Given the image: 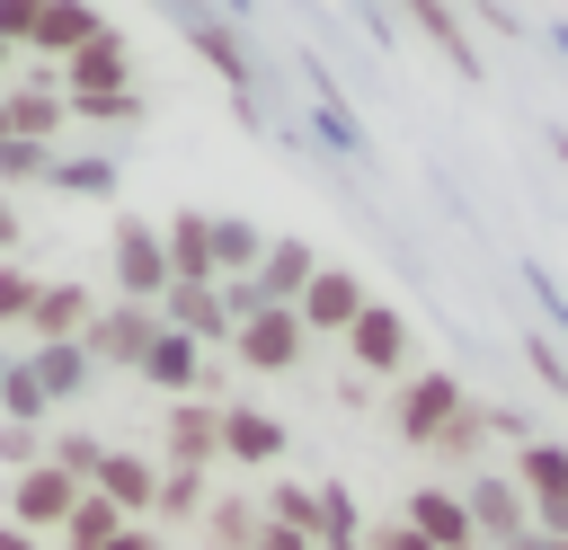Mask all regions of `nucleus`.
I'll return each mask as SVG.
<instances>
[{"mask_svg":"<svg viewBox=\"0 0 568 550\" xmlns=\"http://www.w3.org/2000/svg\"><path fill=\"white\" fill-rule=\"evenodd\" d=\"M515 497H524V515H532V541H568V444H550V435H524V452H515Z\"/></svg>","mask_w":568,"mask_h":550,"instance_id":"nucleus-1","label":"nucleus"},{"mask_svg":"<svg viewBox=\"0 0 568 550\" xmlns=\"http://www.w3.org/2000/svg\"><path fill=\"white\" fill-rule=\"evenodd\" d=\"M462 515H470L479 550H524V541H532V515H524V497H515L506 470H479V479L462 488Z\"/></svg>","mask_w":568,"mask_h":550,"instance_id":"nucleus-2","label":"nucleus"},{"mask_svg":"<svg viewBox=\"0 0 568 550\" xmlns=\"http://www.w3.org/2000/svg\"><path fill=\"white\" fill-rule=\"evenodd\" d=\"M364 302H373V293L355 284V266H328V257H320V266H311V284H302V302H293V319H302V337H320V328H328V337H346Z\"/></svg>","mask_w":568,"mask_h":550,"instance_id":"nucleus-3","label":"nucleus"},{"mask_svg":"<svg viewBox=\"0 0 568 550\" xmlns=\"http://www.w3.org/2000/svg\"><path fill=\"white\" fill-rule=\"evenodd\" d=\"M160 337V310H142V302H106V310H89V328H80V355L89 364H142V346Z\"/></svg>","mask_w":568,"mask_h":550,"instance_id":"nucleus-4","label":"nucleus"},{"mask_svg":"<svg viewBox=\"0 0 568 550\" xmlns=\"http://www.w3.org/2000/svg\"><path fill=\"white\" fill-rule=\"evenodd\" d=\"M213 452L240 461V470H266V461H284V426L266 408H248V399H222L213 408Z\"/></svg>","mask_w":568,"mask_h":550,"instance_id":"nucleus-5","label":"nucleus"},{"mask_svg":"<svg viewBox=\"0 0 568 550\" xmlns=\"http://www.w3.org/2000/svg\"><path fill=\"white\" fill-rule=\"evenodd\" d=\"M115 89H133V53H124L115 27H98V35L62 62V89H53V98H115Z\"/></svg>","mask_w":568,"mask_h":550,"instance_id":"nucleus-6","label":"nucleus"},{"mask_svg":"<svg viewBox=\"0 0 568 550\" xmlns=\"http://www.w3.org/2000/svg\"><path fill=\"white\" fill-rule=\"evenodd\" d=\"M115 284H124V302H160L169 293V266H160V222H142V213H124L115 222Z\"/></svg>","mask_w":568,"mask_h":550,"instance_id":"nucleus-7","label":"nucleus"},{"mask_svg":"<svg viewBox=\"0 0 568 550\" xmlns=\"http://www.w3.org/2000/svg\"><path fill=\"white\" fill-rule=\"evenodd\" d=\"M462 408H470V399H462V381H453V373H435V364L399 381V435H408V444H435Z\"/></svg>","mask_w":568,"mask_h":550,"instance_id":"nucleus-8","label":"nucleus"},{"mask_svg":"<svg viewBox=\"0 0 568 550\" xmlns=\"http://www.w3.org/2000/svg\"><path fill=\"white\" fill-rule=\"evenodd\" d=\"M302 346H311V337H302V319H293V310H257V319H240V328H231V355H240L248 373H293V364H302Z\"/></svg>","mask_w":568,"mask_h":550,"instance_id":"nucleus-9","label":"nucleus"},{"mask_svg":"<svg viewBox=\"0 0 568 550\" xmlns=\"http://www.w3.org/2000/svg\"><path fill=\"white\" fill-rule=\"evenodd\" d=\"M89 497H106L124 523H151V497H160V470L142 461V452H98V470H89Z\"/></svg>","mask_w":568,"mask_h":550,"instance_id":"nucleus-10","label":"nucleus"},{"mask_svg":"<svg viewBox=\"0 0 568 550\" xmlns=\"http://www.w3.org/2000/svg\"><path fill=\"white\" fill-rule=\"evenodd\" d=\"M311 266H320V248H311V240H266V257H257V275H248L257 310H293V302H302V284H311Z\"/></svg>","mask_w":568,"mask_h":550,"instance_id":"nucleus-11","label":"nucleus"},{"mask_svg":"<svg viewBox=\"0 0 568 550\" xmlns=\"http://www.w3.org/2000/svg\"><path fill=\"white\" fill-rule=\"evenodd\" d=\"M346 346H355V373H408V319L390 302H364L355 328H346Z\"/></svg>","mask_w":568,"mask_h":550,"instance_id":"nucleus-12","label":"nucleus"},{"mask_svg":"<svg viewBox=\"0 0 568 550\" xmlns=\"http://www.w3.org/2000/svg\"><path fill=\"white\" fill-rule=\"evenodd\" d=\"M213 408L222 399H178L169 408V426H160V470H213Z\"/></svg>","mask_w":568,"mask_h":550,"instance_id":"nucleus-13","label":"nucleus"},{"mask_svg":"<svg viewBox=\"0 0 568 550\" xmlns=\"http://www.w3.org/2000/svg\"><path fill=\"white\" fill-rule=\"evenodd\" d=\"M71 497H80V488H71V479H62L53 461H36V470H18V488H9V523L44 541V532H53L62 515H71Z\"/></svg>","mask_w":568,"mask_h":550,"instance_id":"nucleus-14","label":"nucleus"},{"mask_svg":"<svg viewBox=\"0 0 568 550\" xmlns=\"http://www.w3.org/2000/svg\"><path fill=\"white\" fill-rule=\"evenodd\" d=\"M426 550H479V532H470V515H462V497L453 488H408V515H399Z\"/></svg>","mask_w":568,"mask_h":550,"instance_id":"nucleus-15","label":"nucleus"},{"mask_svg":"<svg viewBox=\"0 0 568 550\" xmlns=\"http://www.w3.org/2000/svg\"><path fill=\"white\" fill-rule=\"evenodd\" d=\"M89 293L80 284H36V302H27V328H36V346H80V328H89Z\"/></svg>","mask_w":568,"mask_h":550,"instance_id":"nucleus-16","label":"nucleus"},{"mask_svg":"<svg viewBox=\"0 0 568 550\" xmlns=\"http://www.w3.org/2000/svg\"><path fill=\"white\" fill-rule=\"evenodd\" d=\"M204 240H213V284H240V275H257V257H266V231L240 222V213H204Z\"/></svg>","mask_w":568,"mask_h":550,"instance_id":"nucleus-17","label":"nucleus"},{"mask_svg":"<svg viewBox=\"0 0 568 550\" xmlns=\"http://www.w3.org/2000/svg\"><path fill=\"white\" fill-rule=\"evenodd\" d=\"M151 390H178V399H195V381H204V346H186L178 328H160L151 346H142V364H133Z\"/></svg>","mask_w":568,"mask_h":550,"instance_id":"nucleus-18","label":"nucleus"},{"mask_svg":"<svg viewBox=\"0 0 568 550\" xmlns=\"http://www.w3.org/2000/svg\"><path fill=\"white\" fill-rule=\"evenodd\" d=\"M160 266H169V284H213V240H204V213L160 222Z\"/></svg>","mask_w":568,"mask_h":550,"instance_id":"nucleus-19","label":"nucleus"},{"mask_svg":"<svg viewBox=\"0 0 568 550\" xmlns=\"http://www.w3.org/2000/svg\"><path fill=\"white\" fill-rule=\"evenodd\" d=\"M98 27H106V18L71 0V9H36V18H27V44H36V53H53V62H71V53H80Z\"/></svg>","mask_w":568,"mask_h":550,"instance_id":"nucleus-20","label":"nucleus"},{"mask_svg":"<svg viewBox=\"0 0 568 550\" xmlns=\"http://www.w3.org/2000/svg\"><path fill=\"white\" fill-rule=\"evenodd\" d=\"M178 27H186V44H195V53H204V62H213V71L231 80V89H248V53H240V35H231V18H204V9H186Z\"/></svg>","mask_w":568,"mask_h":550,"instance_id":"nucleus-21","label":"nucleus"},{"mask_svg":"<svg viewBox=\"0 0 568 550\" xmlns=\"http://www.w3.org/2000/svg\"><path fill=\"white\" fill-rule=\"evenodd\" d=\"M0 115H9V142H53L62 133V98L53 89H9Z\"/></svg>","mask_w":568,"mask_h":550,"instance_id":"nucleus-22","label":"nucleus"},{"mask_svg":"<svg viewBox=\"0 0 568 550\" xmlns=\"http://www.w3.org/2000/svg\"><path fill=\"white\" fill-rule=\"evenodd\" d=\"M27 381L44 390V408H53V399H80L89 355H80V346H36V355H27Z\"/></svg>","mask_w":568,"mask_h":550,"instance_id":"nucleus-23","label":"nucleus"},{"mask_svg":"<svg viewBox=\"0 0 568 550\" xmlns=\"http://www.w3.org/2000/svg\"><path fill=\"white\" fill-rule=\"evenodd\" d=\"M53 532H62V550H106V541L124 532V515H115L106 497H89V488H80V497H71V515H62Z\"/></svg>","mask_w":568,"mask_h":550,"instance_id":"nucleus-24","label":"nucleus"},{"mask_svg":"<svg viewBox=\"0 0 568 550\" xmlns=\"http://www.w3.org/2000/svg\"><path fill=\"white\" fill-rule=\"evenodd\" d=\"M408 27H417V35H426V44H435L462 80H479V53L462 44V18H453V9H408Z\"/></svg>","mask_w":568,"mask_h":550,"instance_id":"nucleus-25","label":"nucleus"},{"mask_svg":"<svg viewBox=\"0 0 568 550\" xmlns=\"http://www.w3.org/2000/svg\"><path fill=\"white\" fill-rule=\"evenodd\" d=\"M257 541V506L248 497H213L204 506V550H248Z\"/></svg>","mask_w":568,"mask_h":550,"instance_id":"nucleus-26","label":"nucleus"},{"mask_svg":"<svg viewBox=\"0 0 568 550\" xmlns=\"http://www.w3.org/2000/svg\"><path fill=\"white\" fill-rule=\"evenodd\" d=\"M53 195H115V160H53Z\"/></svg>","mask_w":568,"mask_h":550,"instance_id":"nucleus-27","label":"nucleus"},{"mask_svg":"<svg viewBox=\"0 0 568 550\" xmlns=\"http://www.w3.org/2000/svg\"><path fill=\"white\" fill-rule=\"evenodd\" d=\"M479 444H488V408H479V399H470V408H462V417H453V426H444V435H435V444H426V452H444V461H470V452H479Z\"/></svg>","mask_w":568,"mask_h":550,"instance_id":"nucleus-28","label":"nucleus"},{"mask_svg":"<svg viewBox=\"0 0 568 550\" xmlns=\"http://www.w3.org/2000/svg\"><path fill=\"white\" fill-rule=\"evenodd\" d=\"M98 452H106L98 435H53V444H44V461H53V470H62L71 488H89V470H98Z\"/></svg>","mask_w":568,"mask_h":550,"instance_id":"nucleus-29","label":"nucleus"},{"mask_svg":"<svg viewBox=\"0 0 568 550\" xmlns=\"http://www.w3.org/2000/svg\"><path fill=\"white\" fill-rule=\"evenodd\" d=\"M62 115H80V124H133V115H142V89H115V98H62Z\"/></svg>","mask_w":568,"mask_h":550,"instance_id":"nucleus-30","label":"nucleus"},{"mask_svg":"<svg viewBox=\"0 0 568 550\" xmlns=\"http://www.w3.org/2000/svg\"><path fill=\"white\" fill-rule=\"evenodd\" d=\"M195 506H204V479H195V470H160L151 515H160V523H178V515H195Z\"/></svg>","mask_w":568,"mask_h":550,"instance_id":"nucleus-31","label":"nucleus"},{"mask_svg":"<svg viewBox=\"0 0 568 550\" xmlns=\"http://www.w3.org/2000/svg\"><path fill=\"white\" fill-rule=\"evenodd\" d=\"M0 417H9V426H36V417H44V390L27 381V364L0 373Z\"/></svg>","mask_w":568,"mask_h":550,"instance_id":"nucleus-32","label":"nucleus"},{"mask_svg":"<svg viewBox=\"0 0 568 550\" xmlns=\"http://www.w3.org/2000/svg\"><path fill=\"white\" fill-rule=\"evenodd\" d=\"M27 302H36V275L27 266H0V328H27Z\"/></svg>","mask_w":568,"mask_h":550,"instance_id":"nucleus-33","label":"nucleus"},{"mask_svg":"<svg viewBox=\"0 0 568 550\" xmlns=\"http://www.w3.org/2000/svg\"><path fill=\"white\" fill-rule=\"evenodd\" d=\"M36 461H44L36 426H0V470H36Z\"/></svg>","mask_w":568,"mask_h":550,"instance_id":"nucleus-34","label":"nucleus"},{"mask_svg":"<svg viewBox=\"0 0 568 550\" xmlns=\"http://www.w3.org/2000/svg\"><path fill=\"white\" fill-rule=\"evenodd\" d=\"M44 142H0V177H44Z\"/></svg>","mask_w":568,"mask_h":550,"instance_id":"nucleus-35","label":"nucleus"},{"mask_svg":"<svg viewBox=\"0 0 568 550\" xmlns=\"http://www.w3.org/2000/svg\"><path fill=\"white\" fill-rule=\"evenodd\" d=\"M524 355H532V373H541V381H550V399H559V408H568V364H559V346H550V337H532V346H524Z\"/></svg>","mask_w":568,"mask_h":550,"instance_id":"nucleus-36","label":"nucleus"},{"mask_svg":"<svg viewBox=\"0 0 568 550\" xmlns=\"http://www.w3.org/2000/svg\"><path fill=\"white\" fill-rule=\"evenodd\" d=\"M364 550H426L408 523H382V532H364Z\"/></svg>","mask_w":568,"mask_h":550,"instance_id":"nucleus-37","label":"nucleus"},{"mask_svg":"<svg viewBox=\"0 0 568 550\" xmlns=\"http://www.w3.org/2000/svg\"><path fill=\"white\" fill-rule=\"evenodd\" d=\"M248 550H311V541H302V532H275V523H257V541H248Z\"/></svg>","mask_w":568,"mask_h":550,"instance_id":"nucleus-38","label":"nucleus"},{"mask_svg":"<svg viewBox=\"0 0 568 550\" xmlns=\"http://www.w3.org/2000/svg\"><path fill=\"white\" fill-rule=\"evenodd\" d=\"M106 550H160V532H151V523H124V532H115Z\"/></svg>","mask_w":568,"mask_h":550,"instance_id":"nucleus-39","label":"nucleus"},{"mask_svg":"<svg viewBox=\"0 0 568 550\" xmlns=\"http://www.w3.org/2000/svg\"><path fill=\"white\" fill-rule=\"evenodd\" d=\"M9 248H18V213H9V195H0V266H9Z\"/></svg>","mask_w":568,"mask_h":550,"instance_id":"nucleus-40","label":"nucleus"},{"mask_svg":"<svg viewBox=\"0 0 568 550\" xmlns=\"http://www.w3.org/2000/svg\"><path fill=\"white\" fill-rule=\"evenodd\" d=\"M0 550H44L36 532H18V523H0Z\"/></svg>","mask_w":568,"mask_h":550,"instance_id":"nucleus-41","label":"nucleus"},{"mask_svg":"<svg viewBox=\"0 0 568 550\" xmlns=\"http://www.w3.org/2000/svg\"><path fill=\"white\" fill-rule=\"evenodd\" d=\"M524 550H568V541H524Z\"/></svg>","mask_w":568,"mask_h":550,"instance_id":"nucleus-42","label":"nucleus"},{"mask_svg":"<svg viewBox=\"0 0 568 550\" xmlns=\"http://www.w3.org/2000/svg\"><path fill=\"white\" fill-rule=\"evenodd\" d=\"M0 142H9V115H0Z\"/></svg>","mask_w":568,"mask_h":550,"instance_id":"nucleus-43","label":"nucleus"},{"mask_svg":"<svg viewBox=\"0 0 568 550\" xmlns=\"http://www.w3.org/2000/svg\"><path fill=\"white\" fill-rule=\"evenodd\" d=\"M0 373H9V355H0Z\"/></svg>","mask_w":568,"mask_h":550,"instance_id":"nucleus-44","label":"nucleus"},{"mask_svg":"<svg viewBox=\"0 0 568 550\" xmlns=\"http://www.w3.org/2000/svg\"><path fill=\"white\" fill-rule=\"evenodd\" d=\"M0 62H9V44H0Z\"/></svg>","mask_w":568,"mask_h":550,"instance_id":"nucleus-45","label":"nucleus"}]
</instances>
